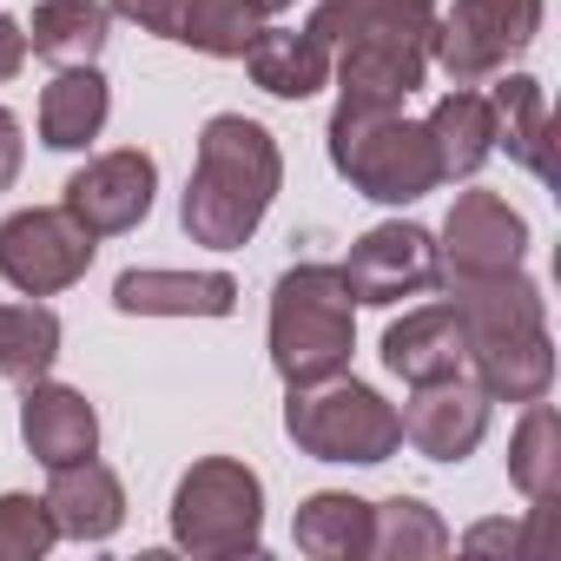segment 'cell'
Segmentation results:
<instances>
[{"mask_svg":"<svg viewBox=\"0 0 561 561\" xmlns=\"http://www.w3.org/2000/svg\"><path fill=\"white\" fill-rule=\"evenodd\" d=\"M311 34L331 47L337 106H403L430 73L436 0H324L311 14Z\"/></svg>","mask_w":561,"mask_h":561,"instance_id":"6da1fadb","label":"cell"},{"mask_svg":"<svg viewBox=\"0 0 561 561\" xmlns=\"http://www.w3.org/2000/svg\"><path fill=\"white\" fill-rule=\"evenodd\" d=\"M277 185H285V152L244 113H211L198 133V159L179 198V225L205 251H244L264 225Z\"/></svg>","mask_w":561,"mask_h":561,"instance_id":"7a4b0ae2","label":"cell"},{"mask_svg":"<svg viewBox=\"0 0 561 561\" xmlns=\"http://www.w3.org/2000/svg\"><path fill=\"white\" fill-rule=\"evenodd\" d=\"M337 264H291L271 285V370L298 383H324L351 364L357 351V318Z\"/></svg>","mask_w":561,"mask_h":561,"instance_id":"3957f363","label":"cell"},{"mask_svg":"<svg viewBox=\"0 0 561 561\" xmlns=\"http://www.w3.org/2000/svg\"><path fill=\"white\" fill-rule=\"evenodd\" d=\"M331 165L377 205H416L423 192L443 185V159L423 119H403V106L377 113H331Z\"/></svg>","mask_w":561,"mask_h":561,"instance_id":"277c9868","label":"cell"},{"mask_svg":"<svg viewBox=\"0 0 561 561\" xmlns=\"http://www.w3.org/2000/svg\"><path fill=\"white\" fill-rule=\"evenodd\" d=\"M285 436L318 456V462H390L403 449V423H397V403H383L370 383L357 377H324V383H298L291 403H285Z\"/></svg>","mask_w":561,"mask_h":561,"instance_id":"5b68a950","label":"cell"},{"mask_svg":"<svg viewBox=\"0 0 561 561\" xmlns=\"http://www.w3.org/2000/svg\"><path fill=\"white\" fill-rule=\"evenodd\" d=\"M172 541L198 561H231L264 548V482L238 456H205L172 489Z\"/></svg>","mask_w":561,"mask_h":561,"instance_id":"8992f818","label":"cell"},{"mask_svg":"<svg viewBox=\"0 0 561 561\" xmlns=\"http://www.w3.org/2000/svg\"><path fill=\"white\" fill-rule=\"evenodd\" d=\"M541 14V0H456L449 14H436L430 60L449 73V87H482L535 47Z\"/></svg>","mask_w":561,"mask_h":561,"instance_id":"52a82bcc","label":"cell"},{"mask_svg":"<svg viewBox=\"0 0 561 561\" xmlns=\"http://www.w3.org/2000/svg\"><path fill=\"white\" fill-rule=\"evenodd\" d=\"M100 238L67 211V205H27L0 218V277L21 298H60L93 271Z\"/></svg>","mask_w":561,"mask_h":561,"instance_id":"ba28073f","label":"cell"},{"mask_svg":"<svg viewBox=\"0 0 561 561\" xmlns=\"http://www.w3.org/2000/svg\"><path fill=\"white\" fill-rule=\"evenodd\" d=\"M528 257V218L495 198V192H462L443 218V244H436V271L443 285H476V277H502L522 271Z\"/></svg>","mask_w":561,"mask_h":561,"instance_id":"9c48e42d","label":"cell"},{"mask_svg":"<svg viewBox=\"0 0 561 561\" xmlns=\"http://www.w3.org/2000/svg\"><path fill=\"white\" fill-rule=\"evenodd\" d=\"M337 271H344L351 305H377L383 311V305L423 298V291L443 285V271H436V231H423L410 218H390V225L364 231Z\"/></svg>","mask_w":561,"mask_h":561,"instance_id":"30bf717a","label":"cell"},{"mask_svg":"<svg viewBox=\"0 0 561 561\" xmlns=\"http://www.w3.org/2000/svg\"><path fill=\"white\" fill-rule=\"evenodd\" d=\"M152 192H159V165L152 152L126 146V152H100L87 159L73 179H67V211L93 231V238H119V231H139L146 211H152Z\"/></svg>","mask_w":561,"mask_h":561,"instance_id":"8fae6325","label":"cell"},{"mask_svg":"<svg viewBox=\"0 0 561 561\" xmlns=\"http://www.w3.org/2000/svg\"><path fill=\"white\" fill-rule=\"evenodd\" d=\"M489 410H495V403H489L469 377H443V383H416V397L397 410V423H403V443H410L416 456H430V462H462V456L482 449Z\"/></svg>","mask_w":561,"mask_h":561,"instance_id":"7c38bea8","label":"cell"},{"mask_svg":"<svg viewBox=\"0 0 561 561\" xmlns=\"http://www.w3.org/2000/svg\"><path fill=\"white\" fill-rule=\"evenodd\" d=\"M113 311L119 318H231L238 277H225V271H119Z\"/></svg>","mask_w":561,"mask_h":561,"instance_id":"4fadbf2b","label":"cell"},{"mask_svg":"<svg viewBox=\"0 0 561 561\" xmlns=\"http://www.w3.org/2000/svg\"><path fill=\"white\" fill-rule=\"evenodd\" d=\"M383 370L403 377L410 390H416V383H443V377H469V337H462L456 305L403 311V318L383 331Z\"/></svg>","mask_w":561,"mask_h":561,"instance_id":"5bb4252c","label":"cell"},{"mask_svg":"<svg viewBox=\"0 0 561 561\" xmlns=\"http://www.w3.org/2000/svg\"><path fill=\"white\" fill-rule=\"evenodd\" d=\"M21 443L41 469H60V462H80V456H100V410L73 390V383H27L21 397Z\"/></svg>","mask_w":561,"mask_h":561,"instance_id":"9a60e30c","label":"cell"},{"mask_svg":"<svg viewBox=\"0 0 561 561\" xmlns=\"http://www.w3.org/2000/svg\"><path fill=\"white\" fill-rule=\"evenodd\" d=\"M47 508H54V528L67 541H113L119 522H126V489H119V476L100 456H80V462L54 469Z\"/></svg>","mask_w":561,"mask_h":561,"instance_id":"2e32d148","label":"cell"},{"mask_svg":"<svg viewBox=\"0 0 561 561\" xmlns=\"http://www.w3.org/2000/svg\"><path fill=\"white\" fill-rule=\"evenodd\" d=\"M113 113V87L100 67H60V80H47L41 93V146L54 152H87L106 133Z\"/></svg>","mask_w":561,"mask_h":561,"instance_id":"e0dca14e","label":"cell"},{"mask_svg":"<svg viewBox=\"0 0 561 561\" xmlns=\"http://www.w3.org/2000/svg\"><path fill=\"white\" fill-rule=\"evenodd\" d=\"M244 67L271 100H311L331 80V47L311 27H257V41L244 47Z\"/></svg>","mask_w":561,"mask_h":561,"instance_id":"ac0fdd59","label":"cell"},{"mask_svg":"<svg viewBox=\"0 0 561 561\" xmlns=\"http://www.w3.org/2000/svg\"><path fill=\"white\" fill-rule=\"evenodd\" d=\"M489 113H495V146H508V159H515L522 172L554 179V152H548V93H541V80H528V73L495 80Z\"/></svg>","mask_w":561,"mask_h":561,"instance_id":"d6986e66","label":"cell"},{"mask_svg":"<svg viewBox=\"0 0 561 561\" xmlns=\"http://www.w3.org/2000/svg\"><path fill=\"white\" fill-rule=\"evenodd\" d=\"M423 126H430V139H436L443 179H469V172H482L489 152H495V113H489V93H476V87H449Z\"/></svg>","mask_w":561,"mask_h":561,"instance_id":"ffe728a7","label":"cell"},{"mask_svg":"<svg viewBox=\"0 0 561 561\" xmlns=\"http://www.w3.org/2000/svg\"><path fill=\"white\" fill-rule=\"evenodd\" d=\"M106 21H113L106 0H41L27 21V47L47 67H93L106 54Z\"/></svg>","mask_w":561,"mask_h":561,"instance_id":"44dd1931","label":"cell"},{"mask_svg":"<svg viewBox=\"0 0 561 561\" xmlns=\"http://www.w3.org/2000/svg\"><path fill=\"white\" fill-rule=\"evenodd\" d=\"M291 541L318 561H364L370 554V502L364 495H344V489H324L298 508L291 522Z\"/></svg>","mask_w":561,"mask_h":561,"instance_id":"7402d4cb","label":"cell"},{"mask_svg":"<svg viewBox=\"0 0 561 561\" xmlns=\"http://www.w3.org/2000/svg\"><path fill=\"white\" fill-rule=\"evenodd\" d=\"M508 482L535 508H548L554 489H561V416H554L548 397L522 403V423H515V443H508Z\"/></svg>","mask_w":561,"mask_h":561,"instance_id":"603a6c76","label":"cell"},{"mask_svg":"<svg viewBox=\"0 0 561 561\" xmlns=\"http://www.w3.org/2000/svg\"><path fill=\"white\" fill-rule=\"evenodd\" d=\"M60 357V318L34 298V305H0V377L8 383H41Z\"/></svg>","mask_w":561,"mask_h":561,"instance_id":"cb8c5ba5","label":"cell"},{"mask_svg":"<svg viewBox=\"0 0 561 561\" xmlns=\"http://www.w3.org/2000/svg\"><path fill=\"white\" fill-rule=\"evenodd\" d=\"M370 554L377 561H436V554H449V528L416 495H390V502H370Z\"/></svg>","mask_w":561,"mask_h":561,"instance_id":"d4e9b609","label":"cell"},{"mask_svg":"<svg viewBox=\"0 0 561 561\" xmlns=\"http://www.w3.org/2000/svg\"><path fill=\"white\" fill-rule=\"evenodd\" d=\"M257 27H264V14L251 8V0H185L172 41L192 47V54H211V60H244Z\"/></svg>","mask_w":561,"mask_h":561,"instance_id":"484cf974","label":"cell"},{"mask_svg":"<svg viewBox=\"0 0 561 561\" xmlns=\"http://www.w3.org/2000/svg\"><path fill=\"white\" fill-rule=\"evenodd\" d=\"M60 541L47 495H0V561H41Z\"/></svg>","mask_w":561,"mask_h":561,"instance_id":"4316f807","label":"cell"},{"mask_svg":"<svg viewBox=\"0 0 561 561\" xmlns=\"http://www.w3.org/2000/svg\"><path fill=\"white\" fill-rule=\"evenodd\" d=\"M106 8H113L119 21H133V27L159 34V41H172V34H179V14H185V0H106Z\"/></svg>","mask_w":561,"mask_h":561,"instance_id":"83f0119b","label":"cell"},{"mask_svg":"<svg viewBox=\"0 0 561 561\" xmlns=\"http://www.w3.org/2000/svg\"><path fill=\"white\" fill-rule=\"evenodd\" d=\"M21 159H27V139H21V119L0 106V192H14L21 179Z\"/></svg>","mask_w":561,"mask_h":561,"instance_id":"f1b7e54d","label":"cell"},{"mask_svg":"<svg viewBox=\"0 0 561 561\" xmlns=\"http://www.w3.org/2000/svg\"><path fill=\"white\" fill-rule=\"evenodd\" d=\"M21 67H27V27L0 14V87H8Z\"/></svg>","mask_w":561,"mask_h":561,"instance_id":"f546056e","label":"cell"},{"mask_svg":"<svg viewBox=\"0 0 561 561\" xmlns=\"http://www.w3.org/2000/svg\"><path fill=\"white\" fill-rule=\"evenodd\" d=\"M515 541H522V535H515L508 522H482V528L462 535V548H515Z\"/></svg>","mask_w":561,"mask_h":561,"instance_id":"4dcf8cb0","label":"cell"},{"mask_svg":"<svg viewBox=\"0 0 561 561\" xmlns=\"http://www.w3.org/2000/svg\"><path fill=\"white\" fill-rule=\"evenodd\" d=\"M257 14H285V8H298V0H251Z\"/></svg>","mask_w":561,"mask_h":561,"instance_id":"1f68e13d","label":"cell"}]
</instances>
